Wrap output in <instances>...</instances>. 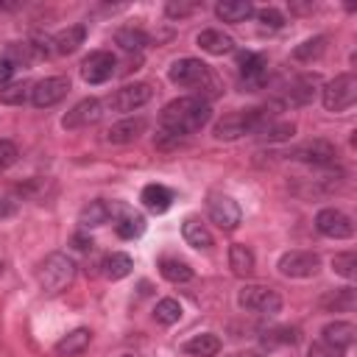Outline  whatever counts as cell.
Segmentation results:
<instances>
[{
    "label": "cell",
    "instance_id": "1",
    "mask_svg": "<svg viewBox=\"0 0 357 357\" xmlns=\"http://www.w3.org/2000/svg\"><path fill=\"white\" fill-rule=\"evenodd\" d=\"M209 117H212V109H209L206 100L192 98V95H190V98H176V100H170V103L162 109V117H159L162 131H159V134H165V137L181 142V137L201 131V128L209 123Z\"/></svg>",
    "mask_w": 357,
    "mask_h": 357
},
{
    "label": "cell",
    "instance_id": "2",
    "mask_svg": "<svg viewBox=\"0 0 357 357\" xmlns=\"http://www.w3.org/2000/svg\"><path fill=\"white\" fill-rule=\"evenodd\" d=\"M271 120L268 109H240L229 112L215 123V139H240L243 134H257Z\"/></svg>",
    "mask_w": 357,
    "mask_h": 357
},
{
    "label": "cell",
    "instance_id": "3",
    "mask_svg": "<svg viewBox=\"0 0 357 357\" xmlns=\"http://www.w3.org/2000/svg\"><path fill=\"white\" fill-rule=\"evenodd\" d=\"M73 276H75V265L67 254H47L36 268V279H39L42 290H47V293L64 290L73 282Z\"/></svg>",
    "mask_w": 357,
    "mask_h": 357
},
{
    "label": "cell",
    "instance_id": "4",
    "mask_svg": "<svg viewBox=\"0 0 357 357\" xmlns=\"http://www.w3.org/2000/svg\"><path fill=\"white\" fill-rule=\"evenodd\" d=\"M324 106L329 112H346L354 106L357 100V78L351 73H343V75H335L326 86H324Z\"/></svg>",
    "mask_w": 357,
    "mask_h": 357
},
{
    "label": "cell",
    "instance_id": "5",
    "mask_svg": "<svg viewBox=\"0 0 357 357\" xmlns=\"http://www.w3.org/2000/svg\"><path fill=\"white\" fill-rule=\"evenodd\" d=\"M237 304H240L243 310L262 312V315H276V312L282 310L279 293L271 290V287H265V284H245V287H240Z\"/></svg>",
    "mask_w": 357,
    "mask_h": 357
},
{
    "label": "cell",
    "instance_id": "6",
    "mask_svg": "<svg viewBox=\"0 0 357 357\" xmlns=\"http://www.w3.org/2000/svg\"><path fill=\"white\" fill-rule=\"evenodd\" d=\"M167 78L173 84H178V86H187V89H201L204 84L215 86V81L209 75V67L204 61H198V59H178V61H173Z\"/></svg>",
    "mask_w": 357,
    "mask_h": 357
},
{
    "label": "cell",
    "instance_id": "7",
    "mask_svg": "<svg viewBox=\"0 0 357 357\" xmlns=\"http://www.w3.org/2000/svg\"><path fill=\"white\" fill-rule=\"evenodd\" d=\"M276 268L287 279H310V276L318 273L321 259L312 251H287V254L279 257V265Z\"/></svg>",
    "mask_w": 357,
    "mask_h": 357
},
{
    "label": "cell",
    "instance_id": "8",
    "mask_svg": "<svg viewBox=\"0 0 357 357\" xmlns=\"http://www.w3.org/2000/svg\"><path fill=\"white\" fill-rule=\"evenodd\" d=\"M315 229L324 234V237H332V240H346V237H351L354 234V223H351V218L346 215V212H340V209H321L318 215H315Z\"/></svg>",
    "mask_w": 357,
    "mask_h": 357
},
{
    "label": "cell",
    "instance_id": "9",
    "mask_svg": "<svg viewBox=\"0 0 357 357\" xmlns=\"http://www.w3.org/2000/svg\"><path fill=\"white\" fill-rule=\"evenodd\" d=\"M206 209H209L212 223H218V226L226 229V231H229V229H237V223H240V218H243L237 201L229 198V195H223V192H212L209 201H206Z\"/></svg>",
    "mask_w": 357,
    "mask_h": 357
},
{
    "label": "cell",
    "instance_id": "10",
    "mask_svg": "<svg viewBox=\"0 0 357 357\" xmlns=\"http://www.w3.org/2000/svg\"><path fill=\"white\" fill-rule=\"evenodd\" d=\"M114 67H117V61L109 50H95L81 61V78L86 84H103L114 75Z\"/></svg>",
    "mask_w": 357,
    "mask_h": 357
},
{
    "label": "cell",
    "instance_id": "11",
    "mask_svg": "<svg viewBox=\"0 0 357 357\" xmlns=\"http://www.w3.org/2000/svg\"><path fill=\"white\" fill-rule=\"evenodd\" d=\"M67 92H70V78H64V75H53V78H45V81L33 84V89H31V100H33V106L47 109V106H56Z\"/></svg>",
    "mask_w": 357,
    "mask_h": 357
},
{
    "label": "cell",
    "instance_id": "12",
    "mask_svg": "<svg viewBox=\"0 0 357 357\" xmlns=\"http://www.w3.org/2000/svg\"><path fill=\"white\" fill-rule=\"evenodd\" d=\"M151 95H153V89L148 84H126L109 98V103L114 112H134V109L145 106L151 100Z\"/></svg>",
    "mask_w": 357,
    "mask_h": 357
},
{
    "label": "cell",
    "instance_id": "13",
    "mask_svg": "<svg viewBox=\"0 0 357 357\" xmlns=\"http://www.w3.org/2000/svg\"><path fill=\"white\" fill-rule=\"evenodd\" d=\"M100 114H103L100 100H98V98H84V100H78V103L61 117V126H64V128H84V126L98 123Z\"/></svg>",
    "mask_w": 357,
    "mask_h": 357
},
{
    "label": "cell",
    "instance_id": "14",
    "mask_svg": "<svg viewBox=\"0 0 357 357\" xmlns=\"http://www.w3.org/2000/svg\"><path fill=\"white\" fill-rule=\"evenodd\" d=\"M335 156H337V151L326 139H312V142H307V145H301V148L293 151V159L307 162V165H315V167H329L335 162Z\"/></svg>",
    "mask_w": 357,
    "mask_h": 357
},
{
    "label": "cell",
    "instance_id": "15",
    "mask_svg": "<svg viewBox=\"0 0 357 357\" xmlns=\"http://www.w3.org/2000/svg\"><path fill=\"white\" fill-rule=\"evenodd\" d=\"M268 73V59L262 53H243L240 56V78L248 86H259Z\"/></svg>",
    "mask_w": 357,
    "mask_h": 357
},
{
    "label": "cell",
    "instance_id": "16",
    "mask_svg": "<svg viewBox=\"0 0 357 357\" xmlns=\"http://www.w3.org/2000/svg\"><path fill=\"white\" fill-rule=\"evenodd\" d=\"M139 201L145 204V209H148V212L162 215V212H167V209H170V204H173V192H170L165 184H145V187H142Z\"/></svg>",
    "mask_w": 357,
    "mask_h": 357
},
{
    "label": "cell",
    "instance_id": "17",
    "mask_svg": "<svg viewBox=\"0 0 357 357\" xmlns=\"http://www.w3.org/2000/svg\"><path fill=\"white\" fill-rule=\"evenodd\" d=\"M148 128V123L142 117H134V120H123V123H114L109 131H106V142H114V145H123V142H134L142 131Z\"/></svg>",
    "mask_w": 357,
    "mask_h": 357
},
{
    "label": "cell",
    "instance_id": "18",
    "mask_svg": "<svg viewBox=\"0 0 357 357\" xmlns=\"http://www.w3.org/2000/svg\"><path fill=\"white\" fill-rule=\"evenodd\" d=\"M354 335H357V329L349 321H332V324H326L321 329V340L324 343H332L337 349H349L354 343Z\"/></svg>",
    "mask_w": 357,
    "mask_h": 357
},
{
    "label": "cell",
    "instance_id": "19",
    "mask_svg": "<svg viewBox=\"0 0 357 357\" xmlns=\"http://www.w3.org/2000/svg\"><path fill=\"white\" fill-rule=\"evenodd\" d=\"M195 42H198V47H201L204 53H212V56H223V53H229V50L234 47L231 36H226L223 31H215V28L201 31Z\"/></svg>",
    "mask_w": 357,
    "mask_h": 357
},
{
    "label": "cell",
    "instance_id": "20",
    "mask_svg": "<svg viewBox=\"0 0 357 357\" xmlns=\"http://www.w3.org/2000/svg\"><path fill=\"white\" fill-rule=\"evenodd\" d=\"M89 340H92V332L81 326V329H73L70 335H64V337L56 343L53 351H56L59 357H75V354H81V351L89 346Z\"/></svg>",
    "mask_w": 357,
    "mask_h": 357
},
{
    "label": "cell",
    "instance_id": "21",
    "mask_svg": "<svg viewBox=\"0 0 357 357\" xmlns=\"http://www.w3.org/2000/svg\"><path fill=\"white\" fill-rule=\"evenodd\" d=\"M215 14L223 22H245L254 14V6L248 0H223L215 6Z\"/></svg>",
    "mask_w": 357,
    "mask_h": 357
},
{
    "label": "cell",
    "instance_id": "22",
    "mask_svg": "<svg viewBox=\"0 0 357 357\" xmlns=\"http://www.w3.org/2000/svg\"><path fill=\"white\" fill-rule=\"evenodd\" d=\"M181 234H184L187 245H192V248H212V231L198 218H187L181 223Z\"/></svg>",
    "mask_w": 357,
    "mask_h": 357
},
{
    "label": "cell",
    "instance_id": "23",
    "mask_svg": "<svg viewBox=\"0 0 357 357\" xmlns=\"http://www.w3.org/2000/svg\"><path fill=\"white\" fill-rule=\"evenodd\" d=\"M184 351L192 354V357H215L220 351V337L212 335V332H204V335H195L184 343Z\"/></svg>",
    "mask_w": 357,
    "mask_h": 357
},
{
    "label": "cell",
    "instance_id": "24",
    "mask_svg": "<svg viewBox=\"0 0 357 357\" xmlns=\"http://www.w3.org/2000/svg\"><path fill=\"white\" fill-rule=\"evenodd\" d=\"M84 36H86L84 25H70L53 36V50L56 53H73V50H78V45H84Z\"/></svg>",
    "mask_w": 357,
    "mask_h": 357
},
{
    "label": "cell",
    "instance_id": "25",
    "mask_svg": "<svg viewBox=\"0 0 357 357\" xmlns=\"http://www.w3.org/2000/svg\"><path fill=\"white\" fill-rule=\"evenodd\" d=\"M229 265H231V271L237 276H248L254 271V254H251V248L243 245V243H234L229 248Z\"/></svg>",
    "mask_w": 357,
    "mask_h": 357
},
{
    "label": "cell",
    "instance_id": "26",
    "mask_svg": "<svg viewBox=\"0 0 357 357\" xmlns=\"http://www.w3.org/2000/svg\"><path fill=\"white\" fill-rule=\"evenodd\" d=\"M112 215H114V206H112V204H106V201H89V206L81 212V223H84L86 229L103 226Z\"/></svg>",
    "mask_w": 357,
    "mask_h": 357
},
{
    "label": "cell",
    "instance_id": "27",
    "mask_svg": "<svg viewBox=\"0 0 357 357\" xmlns=\"http://www.w3.org/2000/svg\"><path fill=\"white\" fill-rule=\"evenodd\" d=\"M114 231L123 240H134V237H139L145 231V218L142 215H134V212H123L117 218V223H114Z\"/></svg>",
    "mask_w": 357,
    "mask_h": 357
},
{
    "label": "cell",
    "instance_id": "28",
    "mask_svg": "<svg viewBox=\"0 0 357 357\" xmlns=\"http://www.w3.org/2000/svg\"><path fill=\"white\" fill-rule=\"evenodd\" d=\"M131 268H134V262H131V257L123 254V251H112V254L103 259V273H106L109 279H123V276L131 273Z\"/></svg>",
    "mask_w": 357,
    "mask_h": 357
},
{
    "label": "cell",
    "instance_id": "29",
    "mask_svg": "<svg viewBox=\"0 0 357 357\" xmlns=\"http://www.w3.org/2000/svg\"><path fill=\"white\" fill-rule=\"evenodd\" d=\"M159 273L167 282H173V284H181V282H190L192 279V268L187 262H181V259H162L159 262Z\"/></svg>",
    "mask_w": 357,
    "mask_h": 357
},
{
    "label": "cell",
    "instance_id": "30",
    "mask_svg": "<svg viewBox=\"0 0 357 357\" xmlns=\"http://www.w3.org/2000/svg\"><path fill=\"white\" fill-rule=\"evenodd\" d=\"M114 42H117L123 50L134 53V50H142V47L148 45V36H145L139 28H120V31L114 33Z\"/></svg>",
    "mask_w": 357,
    "mask_h": 357
},
{
    "label": "cell",
    "instance_id": "31",
    "mask_svg": "<svg viewBox=\"0 0 357 357\" xmlns=\"http://www.w3.org/2000/svg\"><path fill=\"white\" fill-rule=\"evenodd\" d=\"M293 134H296V126L293 123H273V120H268L257 131V137L259 139H268V142H282V139H290Z\"/></svg>",
    "mask_w": 357,
    "mask_h": 357
},
{
    "label": "cell",
    "instance_id": "32",
    "mask_svg": "<svg viewBox=\"0 0 357 357\" xmlns=\"http://www.w3.org/2000/svg\"><path fill=\"white\" fill-rule=\"evenodd\" d=\"M31 84L28 81H14V84H6V86H0V103H6V106H20L28 95H31Z\"/></svg>",
    "mask_w": 357,
    "mask_h": 357
},
{
    "label": "cell",
    "instance_id": "33",
    "mask_svg": "<svg viewBox=\"0 0 357 357\" xmlns=\"http://www.w3.org/2000/svg\"><path fill=\"white\" fill-rule=\"evenodd\" d=\"M315 81L312 78H298L296 84H293V89L287 92V103L290 106H307L310 100H312V95H315Z\"/></svg>",
    "mask_w": 357,
    "mask_h": 357
},
{
    "label": "cell",
    "instance_id": "34",
    "mask_svg": "<svg viewBox=\"0 0 357 357\" xmlns=\"http://www.w3.org/2000/svg\"><path fill=\"white\" fill-rule=\"evenodd\" d=\"M324 50H326V39H324V36H312V39L296 45L293 59H298V61H312V59H318Z\"/></svg>",
    "mask_w": 357,
    "mask_h": 357
},
{
    "label": "cell",
    "instance_id": "35",
    "mask_svg": "<svg viewBox=\"0 0 357 357\" xmlns=\"http://www.w3.org/2000/svg\"><path fill=\"white\" fill-rule=\"evenodd\" d=\"M153 318H156L159 324L170 326V324H176V321L181 318V304H178L176 298H162V301L156 304V310H153Z\"/></svg>",
    "mask_w": 357,
    "mask_h": 357
},
{
    "label": "cell",
    "instance_id": "36",
    "mask_svg": "<svg viewBox=\"0 0 357 357\" xmlns=\"http://www.w3.org/2000/svg\"><path fill=\"white\" fill-rule=\"evenodd\" d=\"M332 268L335 273H340L343 279H354L357 276V254L354 251H340L332 257Z\"/></svg>",
    "mask_w": 357,
    "mask_h": 357
},
{
    "label": "cell",
    "instance_id": "37",
    "mask_svg": "<svg viewBox=\"0 0 357 357\" xmlns=\"http://www.w3.org/2000/svg\"><path fill=\"white\" fill-rule=\"evenodd\" d=\"M354 290L351 287H343V290H335L329 298H324V307H329V310H335V312H349V310H354Z\"/></svg>",
    "mask_w": 357,
    "mask_h": 357
},
{
    "label": "cell",
    "instance_id": "38",
    "mask_svg": "<svg viewBox=\"0 0 357 357\" xmlns=\"http://www.w3.org/2000/svg\"><path fill=\"white\" fill-rule=\"evenodd\" d=\"M296 340H298V329H293V326H276V329L265 332V337H262L265 346H293Z\"/></svg>",
    "mask_w": 357,
    "mask_h": 357
},
{
    "label": "cell",
    "instance_id": "39",
    "mask_svg": "<svg viewBox=\"0 0 357 357\" xmlns=\"http://www.w3.org/2000/svg\"><path fill=\"white\" fill-rule=\"evenodd\" d=\"M310 357H346V349H337L332 343H324V340H315L310 346Z\"/></svg>",
    "mask_w": 357,
    "mask_h": 357
},
{
    "label": "cell",
    "instance_id": "40",
    "mask_svg": "<svg viewBox=\"0 0 357 357\" xmlns=\"http://www.w3.org/2000/svg\"><path fill=\"white\" fill-rule=\"evenodd\" d=\"M254 14H257V20H259L265 28H282V25H284L282 11H276V8H259V11H254Z\"/></svg>",
    "mask_w": 357,
    "mask_h": 357
},
{
    "label": "cell",
    "instance_id": "41",
    "mask_svg": "<svg viewBox=\"0 0 357 357\" xmlns=\"http://www.w3.org/2000/svg\"><path fill=\"white\" fill-rule=\"evenodd\" d=\"M17 156H20L17 145L11 139H0V167H11L17 162Z\"/></svg>",
    "mask_w": 357,
    "mask_h": 357
},
{
    "label": "cell",
    "instance_id": "42",
    "mask_svg": "<svg viewBox=\"0 0 357 357\" xmlns=\"http://www.w3.org/2000/svg\"><path fill=\"white\" fill-rule=\"evenodd\" d=\"M165 11H167V17H187V14H192L195 11V3H167L165 6Z\"/></svg>",
    "mask_w": 357,
    "mask_h": 357
},
{
    "label": "cell",
    "instance_id": "43",
    "mask_svg": "<svg viewBox=\"0 0 357 357\" xmlns=\"http://www.w3.org/2000/svg\"><path fill=\"white\" fill-rule=\"evenodd\" d=\"M14 70H17V67H14V64H11V61H8L6 56H3V59H0V86H6V84L11 81Z\"/></svg>",
    "mask_w": 357,
    "mask_h": 357
},
{
    "label": "cell",
    "instance_id": "44",
    "mask_svg": "<svg viewBox=\"0 0 357 357\" xmlns=\"http://www.w3.org/2000/svg\"><path fill=\"white\" fill-rule=\"evenodd\" d=\"M14 209H17V201L14 198H3L0 201V218H8Z\"/></svg>",
    "mask_w": 357,
    "mask_h": 357
},
{
    "label": "cell",
    "instance_id": "45",
    "mask_svg": "<svg viewBox=\"0 0 357 357\" xmlns=\"http://www.w3.org/2000/svg\"><path fill=\"white\" fill-rule=\"evenodd\" d=\"M75 248H81V251H86V248H92V240H86V237H75Z\"/></svg>",
    "mask_w": 357,
    "mask_h": 357
},
{
    "label": "cell",
    "instance_id": "46",
    "mask_svg": "<svg viewBox=\"0 0 357 357\" xmlns=\"http://www.w3.org/2000/svg\"><path fill=\"white\" fill-rule=\"evenodd\" d=\"M123 357H131V354H123Z\"/></svg>",
    "mask_w": 357,
    "mask_h": 357
},
{
    "label": "cell",
    "instance_id": "47",
    "mask_svg": "<svg viewBox=\"0 0 357 357\" xmlns=\"http://www.w3.org/2000/svg\"><path fill=\"white\" fill-rule=\"evenodd\" d=\"M0 271H3V262H0Z\"/></svg>",
    "mask_w": 357,
    "mask_h": 357
}]
</instances>
